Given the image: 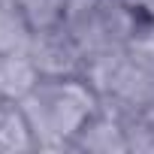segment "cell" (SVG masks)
<instances>
[{"label":"cell","instance_id":"6da1fadb","mask_svg":"<svg viewBox=\"0 0 154 154\" xmlns=\"http://www.w3.org/2000/svg\"><path fill=\"white\" fill-rule=\"evenodd\" d=\"M18 106L33 136V148H72L85 124L103 109V97L85 75H42Z\"/></svg>","mask_w":154,"mask_h":154}]
</instances>
